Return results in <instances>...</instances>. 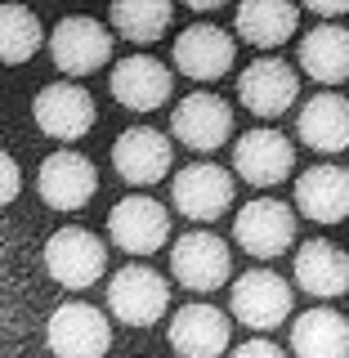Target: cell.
<instances>
[{
  "mask_svg": "<svg viewBox=\"0 0 349 358\" xmlns=\"http://www.w3.org/2000/svg\"><path fill=\"white\" fill-rule=\"evenodd\" d=\"M108 309L126 327H152L171 309V282L148 264H126L108 278Z\"/></svg>",
  "mask_w": 349,
  "mask_h": 358,
  "instance_id": "6da1fadb",
  "label": "cell"
},
{
  "mask_svg": "<svg viewBox=\"0 0 349 358\" xmlns=\"http://www.w3.org/2000/svg\"><path fill=\"white\" fill-rule=\"evenodd\" d=\"M45 268H50V278L59 287L85 291V287H94L99 278L108 273V246L99 242L90 229L67 224V229H59L50 242H45Z\"/></svg>",
  "mask_w": 349,
  "mask_h": 358,
  "instance_id": "7a4b0ae2",
  "label": "cell"
},
{
  "mask_svg": "<svg viewBox=\"0 0 349 358\" xmlns=\"http://www.w3.org/2000/svg\"><path fill=\"white\" fill-rule=\"evenodd\" d=\"M45 345L54 358H104L112 345V322L85 300H67L45 322Z\"/></svg>",
  "mask_w": 349,
  "mask_h": 358,
  "instance_id": "3957f363",
  "label": "cell"
},
{
  "mask_svg": "<svg viewBox=\"0 0 349 358\" xmlns=\"http://www.w3.org/2000/svg\"><path fill=\"white\" fill-rule=\"evenodd\" d=\"M229 309L242 327L251 331H273L291 318V287L287 278H278L273 268H251L242 273L229 291Z\"/></svg>",
  "mask_w": 349,
  "mask_h": 358,
  "instance_id": "277c9868",
  "label": "cell"
},
{
  "mask_svg": "<svg viewBox=\"0 0 349 358\" xmlns=\"http://www.w3.org/2000/svg\"><path fill=\"white\" fill-rule=\"evenodd\" d=\"M233 238H238V246L246 255L273 260V255L291 251V242H296V215H291V206L278 201V197H255L238 210Z\"/></svg>",
  "mask_w": 349,
  "mask_h": 358,
  "instance_id": "5b68a950",
  "label": "cell"
},
{
  "mask_svg": "<svg viewBox=\"0 0 349 358\" xmlns=\"http://www.w3.org/2000/svg\"><path fill=\"white\" fill-rule=\"evenodd\" d=\"M171 273H175L179 287L201 291V296L220 291L229 282V242L206 233V229H188L171 246Z\"/></svg>",
  "mask_w": 349,
  "mask_h": 358,
  "instance_id": "8992f818",
  "label": "cell"
},
{
  "mask_svg": "<svg viewBox=\"0 0 349 358\" xmlns=\"http://www.w3.org/2000/svg\"><path fill=\"white\" fill-rule=\"evenodd\" d=\"M108 238L130 255H152L171 242V215H166L162 201H152L143 193L121 197L108 210Z\"/></svg>",
  "mask_w": 349,
  "mask_h": 358,
  "instance_id": "52a82bcc",
  "label": "cell"
},
{
  "mask_svg": "<svg viewBox=\"0 0 349 358\" xmlns=\"http://www.w3.org/2000/svg\"><path fill=\"white\" fill-rule=\"evenodd\" d=\"M171 201L179 215L211 224L233 206V175L215 162H193L171 179Z\"/></svg>",
  "mask_w": 349,
  "mask_h": 358,
  "instance_id": "ba28073f",
  "label": "cell"
},
{
  "mask_svg": "<svg viewBox=\"0 0 349 358\" xmlns=\"http://www.w3.org/2000/svg\"><path fill=\"white\" fill-rule=\"evenodd\" d=\"M50 54H54V63H59V72L90 76L112 59V31L99 18L72 14L50 31Z\"/></svg>",
  "mask_w": 349,
  "mask_h": 358,
  "instance_id": "9c48e42d",
  "label": "cell"
},
{
  "mask_svg": "<svg viewBox=\"0 0 349 358\" xmlns=\"http://www.w3.org/2000/svg\"><path fill=\"white\" fill-rule=\"evenodd\" d=\"M36 193H41L45 206H54V210H81L85 201L99 193V171H94L90 157L72 152V148L50 152L36 171Z\"/></svg>",
  "mask_w": 349,
  "mask_h": 358,
  "instance_id": "30bf717a",
  "label": "cell"
},
{
  "mask_svg": "<svg viewBox=\"0 0 349 358\" xmlns=\"http://www.w3.org/2000/svg\"><path fill=\"white\" fill-rule=\"evenodd\" d=\"M171 162H175V143L152 126H130L112 143V166L134 188H148L157 179H166L171 175Z\"/></svg>",
  "mask_w": 349,
  "mask_h": 358,
  "instance_id": "8fae6325",
  "label": "cell"
},
{
  "mask_svg": "<svg viewBox=\"0 0 349 358\" xmlns=\"http://www.w3.org/2000/svg\"><path fill=\"white\" fill-rule=\"evenodd\" d=\"M31 117H36V126L50 134V139L72 143V139H81L85 130H94L99 112H94V99H90L81 85L54 81V85L36 90V99H31Z\"/></svg>",
  "mask_w": 349,
  "mask_h": 358,
  "instance_id": "7c38bea8",
  "label": "cell"
},
{
  "mask_svg": "<svg viewBox=\"0 0 349 358\" xmlns=\"http://www.w3.org/2000/svg\"><path fill=\"white\" fill-rule=\"evenodd\" d=\"M233 171L255 188H273L296 171V148L283 130H246L233 143Z\"/></svg>",
  "mask_w": 349,
  "mask_h": 358,
  "instance_id": "4fadbf2b",
  "label": "cell"
},
{
  "mask_svg": "<svg viewBox=\"0 0 349 358\" xmlns=\"http://www.w3.org/2000/svg\"><path fill=\"white\" fill-rule=\"evenodd\" d=\"M171 134L193 152H215L233 134V112L220 94H206V90H201V94L179 99V108L171 112Z\"/></svg>",
  "mask_w": 349,
  "mask_h": 358,
  "instance_id": "5bb4252c",
  "label": "cell"
},
{
  "mask_svg": "<svg viewBox=\"0 0 349 358\" xmlns=\"http://www.w3.org/2000/svg\"><path fill=\"white\" fill-rule=\"evenodd\" d=\"M233 59H238V45L215 22H193L175 36V67L188 81H220L229 76Z\"/></svg>",
  "mask_w": 349,
  "mask_h": 358,
  "instance_id": "9a60e30c",
  "label": "cell"
},
{
  "mask_svg": "<svg viewBox=\"0 0 349 358\" xmlns=\"http://www.w3.org/2000/svg\"><path fill=\"white\" fill-rule=\"evenodd\" d=\"M108 85H112V99H117L121 108H130V112H152V108H162L166 99H171L175 72H171L162 59L130 54V59H121L117 67H112Z\"/></svg>",
  "mask_w": 349,
  "mask_h": 358,
  "instance_id": "2e32d148",
  "label": "cell"
},
{
  "mask_svg": "<svg viewBox=\"0 0 349 358\" xmlns=\"http://www.w3.org/2000/svg\"><path fill=\"white\" fill-rule=\"evenodd\" d=\"M296 90H300V81H296V67L287 59H255L238 76L242 108H251L255 117H264V121L283 117V112L296 103Z\"/></svg>",
  "mask_w": 349,
  "mask_h": 358,
  "instance_id": "e0dca14e",
  "label": "cell"
},
{
  "mask_svg": "<svg viewBox=\"0 0 349 358\" xmlns=\"http://www.w3.org/2000/svg\"><path fill=\"white\" fill-rule=\"evenodd\" d=\"M229 313L197 300V305H184L171 318V350L179 358H220L229 350Z\"/></svg>",
  "mask_w": 349,
  "mask_h": 358,
  "instance_id": "ac0fdd59",
  "label": "cell"
},
{
  "mask_svg": "<svg viewBox=\"0 0 349 358\" xmlns=\"http://www.w3.org/2000/svg\"><path fill=\"white\" fill-rule=\"evenodd\" d=\"M296 282H300V291H309V296H318V300L345 296L349 291V251H341V246L327 242V238L300 242Z\"/></svg>",
  "mask_w": 349,
  "mask_h": 358,
  "instance_id": "d6986e66",
  "label": "cell"
},
{
  "mask_svg": "<svg viewBox=\"0 0 349 358\" xmlns=\"http://www.w3.org/2000/svg\"><path fill=\"white\" fill-rule=\"evenodd\" d=\"M296 206L300 215L318 220V224H341L349 215V171L341 166H309L296 179Z\"/></svg>",
  "mask_w": 349,
  "mask_h": 358,
  "instance_id": "ffe728a7",
  "label": "cell"
},
{
  "mask_svg": "<svg viewBox=\"0 0 349 358\" xmlns=\"http://www.w3.org/2000/svg\"><path fill=\"white\" fill-rule=\"evenodd\" d=\"M300 143H309L313 152H345L349 148V99L345 94H313L305 108H300Z\"/></svg>",
  "mask_w": 349,
  "mask_h": 358,
  "instance_id": "44dd1931",
  "label": "cell"
},
{
  "mask_svg": "<svg viewBox=\"0 0 349 358\" xmlns=\"http://www.w3.org/2000/svg\"><path fill=\"white\" fill-rule=\"evenodd\" d=\"M300 67L318 85H345L349 81V27L322 22V27L305 31V41H300Z\"/></svg>",
  "mask_w": 349,
  "mask_h": 358,
  "instance_id": "7402d4cb",
  "label": "cell"
},
{
  "mask_svg": "<svg viewBox=\"0 0 349 358\" xmlns=\"http://www.w3.org/2000/svg\"><path fill=\"white\" fill-rule=\"evenodd\" d=\"M296 358H349V318L336 309H309L291 322Z\"/></svg>",
  "mask_w": 349,
  "mask_h": 358,
  "instance_id": "603a6c76",
  "label": "cell"
},
{
  "mask_svg": "<svg viewBox=\"0 0 349 358\" xmlns=\"http://www.w3.org/2000/svg\"><path fill=\"white\" fill-rule=\"evenodd\" d=\"M300 9L283 0H246L238 5V36L251 41L255 50H278L287 36H296Z\"/></svg>",
  "mask_w": 349,
  "mask_h": 358,
  "instance_id": "cb8c5ba5",
  "label": "cell"
},
{
  "mask_svg": "<svg viewBox=\"0 0 349 358\" xmlns=\"http://www.w3.org/2000/svg\"><path fill=\"white\" fill-rule=\"evenodd\" d=\"M108 18H112V27H117L126 41L148 45V41H157L166 27H171L175 9L166 5V0H117Z\"/></svg>",
  "mask_w": 349,
  "mask_h": 358,
  "instance_id": "d4e9b609",
  "label": "cell"
},
{
  "mask_svg": "<svg viewBox=\"0 0 349 358\" xmlns=\"http://www.w3.org/2000/svg\"><path fill=\"white\" fill-rule=\"evenodd\" d=\"M41 36L45 31L31 9H22V5L0 9V54H5V63H27L41 50Z\"/></svg>",
  "mask_w": 349,
  "mask_h": 358,
  "instance_id": "484cf974",
  "label": "cell"
},
{
  "mask_svg": "<svg viewBox=\"0 0 349 358\" xmlns=\"http://www.w3.org/2000/svg\"><path fill=\"white\" fill-rule=\"evenodd\" d=\"M229 358H287L283 350H278L273 341H260V336H255V341H242V345H233V354Z\"/></svg>",
  "mask_w": 349,
  "mask_h": 358,
  "instance_id": "4316f807",
  "label": "cell"
},
{
  "mask_svg": "<svg viewBox=\"0 0 349 358\" xmlns=\"http://www.w3.org/2000/svg\"><path fill=\"white\" fill-rule=\"evenodd\" d=\"M313 14H318V18H341L345 14V9H349V0H313Z\"/></svg>",
  "mask_w": 349,
  "mask_h": 358,
  "instance_id": "83f0119b",
  "label": "cell"
},
{
  "mask_svg": "<svg viewBox=\"0 0 349 358\" xmlns=\"http://www.w3.org/2000/svg\"><path fill=\"white\" fill-rule=\"evenodd\" d=\"M18 184H22V175H18L14 157H5V201H14V197H18Z\"/></svg>",
  "mask_w": 349,
  "mask_h": 358,
  "instance_id": "f1b7e54d",
  "label": "cell"
}]
</instances>
